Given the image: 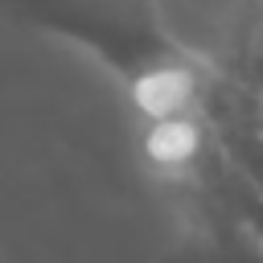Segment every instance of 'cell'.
Segmentation results:
<instances>
[{
	"label": "cell",
	"instance_id": "cell-1",
	"mask_svg": "<svg viewBox=\"0 0 263 263\" xmlns=\"http://www.w3.org/2000/svg\"><path fill=\"white\" fill-rule=\"evenodd\" d=\"M0 16L86 49L119 82L144 132L205 119L214 62L156 0H0Z\"/></svg>",
	"mask_w": 263,
	"mask_h": 263
},
{
	"label": "cell",
	"instance_id": "cell-2",
	"mask_svg": "<svg viewBox=\"0 0 263 263\" xmlns=\"http://www.w3.org/2000/svg\"><path fill=\"white\" fill-rule=\"evenodd\" d=\"M181 210L185 230L173 251V263H263V238L214 197L185 189Z\"/></svg>",
	"mask_w": 263,
	"mask_h": 263
}]
</instances>
